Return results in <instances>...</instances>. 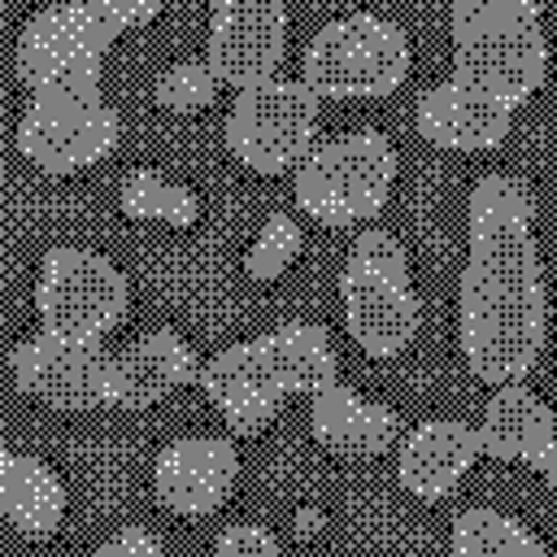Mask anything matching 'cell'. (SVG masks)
<instances>
[{
  "instance_id": "27",
  "label": "cell",
  "mask_w": 557,
  "mask_h": 557,
  "mask_svg": "<svg viewBox=\"0 0 557 557\" xmlns=\"http://www.w3.org/2000/svg\"><path fill=\"white\" fill-rule=\"evenodd\" d=\"M318 527H322V513H318V509H300V513H296V535H300V540H305L309 531H318Z\"/></svg>"
},
{
  "instance_id": "17",
  "label": "cell",
  "mask_w": 557,
  "mask_h": 557,
  "mask_svg": "<svg viewBox=\"0 0 557 557\" xmlns=\"http://www.w3.org/2000/svg\"><path fill=\"white\" fill-rule=\"evenodd\" d=\"M479 444L496 461L548 470L557 461V418L527 383H505L492 392V400L483 409Z\"/></svg>"
},
{
  "instance_id": "25",
  "label": "cell",
  "mask_w": 557,
  "mask_h": 557,
  "mask_svg": "<svg viewBox=\"0 0 557 557\" xmlns=\"http://www.w3.org/2000/svg\"><path fill=\"white\" fill-rule=\"evenodd\" d=\"M278 409H283V396H252V400H239V405H231L222 418H226V426H231V435H244V440H252V435H261L274 418H278Z\"/></svg>"
},
{
  "instance_id": "5",
  "label": "cell",
  "mask_w": 557,
  "mask_h": 557,
  "mask_svg": "<svg viewBox=\"0 0 557 557\" xmlns=\"http://www.w3.org/2000/svg\"><path fill=\"white\" fill-rule=\"evenodd\" d=\"M339 305L352 344L374 357H400L422 326V305L409 283V252L392 231H361L339 270Z\"/></svg>"
},
{
  "instance_id": "29",
  "label": "cell",
  "mask_w": 557,
  "mask_h": 557,
  "mask_svg": "<svg viewBox=\"0 0 557 557\" xmlns=\"http://www.w3.org/2000/svg\"><path fill=\"white\" fill-rule=\"evenodd\" d=\"M87 557H96V553H87Z\"/></svg>"
},
{
  "instance_id": "11",
  "label": "cell",
  "mask_w": 557,
  "mask_h": 557,
  "mask_svg": "<svg viewBox=\"0 0 557 557\" xmlns=\"http://www.w3.org/2000/svg\"><path fill=\"white\" fill-rule=\"evenodd\" d=\"M109 366L113 357H104L100 344H78L44 331L9 352L17 387L61 413H87L109 405Z\"/></svg>"
},
{
  "instance_id": "7",
  "label": "cell",
  "mask_w": 557,
  "mask_h": 557,
  "mask_svg": "<svg viewBox=\"0 0 557 557\" xmlns=\"http://www.w3.org/2000/svg\"><path fill=\"white\" fill-rule=\"evenodd\" d=\"M409 35L383 13H348L326 22L300 57V83L322 100L392 96L409 78Z\"/></svg>"
},
{
  "instance_id": "19",
  "label": "cell",
  "mask_w": 557,
  "mask_h": 557,
  "mask_svg": "<svg viewBox=\"0 0 557 557\" xmlns=\"http://www.w3.org/2000/svg\"><path fill=\"white\" fill-rule=\"evenodd\" d=\"M65 505H70L65 483L48 461L17 453V448L0 453V509L17 535H26V540L57 535Z\"/></svg>"
},
{
  "instance_id": "6",
  "label": "cell",
  "mask_w": 557,
  "mask_h": 557,
  "mask_svg": "<svg viewBox=\"0 0 557 557\" xmlns=\"http://www.w3.org/2000/svg\"><path fill=\"white\" fill-rule=\"evenodd\" d=\"M396 148L383 131H348L318 144L292 178L296 209L322 226H357L387 209L396 183Z\"/></svg>"
},
{
  "instance_id": "1",
  "label": "cell",
  "mask_w": 557,
  "mask_h": 557,
  "mask_svg": "<svg viewBox=\"0 0 557 557\" xmlns=\"http://www.w3.org/2000/svg\"><path fill=\"white\" fill-rule=\"evenodd\" d=\"M470 257L457 287V339L474 379L522 383L548 331V292L535 252V196L492 170L470 187Z\"/></svg>"
},
{
  "instance_id": "24",
  "label": "cell",
  "mask_w": 557,
  "mask_h": 557,
  "mask_svg": "<svg viewBox=\"0 0 557 557\" xmlns=\"http://www.w3.org/2000/svg\"><path fill=\"white\" fill-rule=\"evenodd\" d=\"M213 557H283V548H278V540H274L270 527H261V522H235V527H226L218 535Z\"/></svg>"
},
{
  "instance_id": "23",
  "label": "cell",
  "mask_w": 557,
  "mask_h": 557,
  "mask_svg": "<svg viewBox=\"0 0 557 557\" xmlns=\"http://www.w3.org/2000/svg\"><path fill=\"white\" fill-rule=\"evenodd\" d=\"M218 74L209 70V61H178L165 65L152 83V96L165 113H200L218 100Z\"/></svg>"
},
{
  "instance_id": "8",
  "label": "cell",
  "mask_w": 557,
  "mask_h": 557,
  "mask_svg": "<svg viewBox=\"0 0 557 557\" xmlns=\"http://www.w3.org/2000/svg\"><path fill=\"white\" fill-rule=\"evenodd\" d=\"M126 305H131V283L104 252L78 244H52L44 252L35 283V309L44 335L100 344L122 322Z\"/></svg>"
},
{
  "instance_id": "9",
  "label": "cell",
  "mask_w": 557,
  "mask_h": 557,
  "mask_svg": "<svg viewBox=\"0 0 557 557\" xmlns=\"http://www.w3.org/2000/svg\"><path fill=\"white\" fill-rule=\"evenodd\" d=\"M318 135V96L300 78H270L261 87H248L235 96L226 113V148L231 157L261 174H287L300 170L313 152Z\"/></svg>"
},
{
  "instance_id": "2",
  "label": "cell",
  "mask_w": 557,
  "mask_h": 557,
  "mask_svg": "<svg viewBox=\"0 0 557 557\" xmlns=\"http://www.w3.org/2000/svg\"><path fill=\"white\" fill-rule=\"evenodd\" d=\"M161 17L157 0H65L35 9L13 48L17 78L30 96L44 91H100L109 48Z\"/></svg>"
},
{
  "instance_id": "18",
  "label": "cell",
  "mask_w": 557,
  "mask_h": 557,
  "mask_svg": "<svg viewBox=\"0 0 557 557\" xmlns=\"http://www.w3.org/2000/svg\"><path fill=\"white\" fill-rule=\"evenodd\" d=\"M309 431L335 457H379L400 440V418H396V409L374 405V400L348 392L344 383H335L331 392L313 396Z\"/></svg>"
},
{
  "instance_id": "16",
  "label": "cell",
  "mask_w": 557,
  "mask_h": 557,
  "mask_svg": "<svg viewBox=\"0 0 557 557\" xmlns=\"http://www.w3.org/2000/svg\"><path fill=\"white\" fill-rule=\"evenodd\" d=\"M191 379H200L191 344L178 331L157 326V331L139 335L135 344H126L113 357V366H109V405H117V409H152V405H161L165 396H174Z\"/></svg>"
},
{
  "instance_id": "26",
  "label": "cell",
  "mask_w": 557,
  "mask_h": 557,
  "mask_svg": "<svg viewBox=\"0 0 557 557\" xmlns=\"http://www.w3.org/2000/svg\"><path fill=\"white\" fill-rule=\"evenodd\" d=\"M96 557H165V548H161V540H157L152 531H144V527H122L113 540H104V544L96 548Z\"/></svg>"
},
{
  "instance_id": "10",
  "label": "cell",
  "mask_w": 557,
  "mask_h": 557,
  "mask_svg": "<svg viewBox=\"0 0 557 557\" xmlns=\"http://www.w3.org/2000/svg\"><path fill=\"white\" fill-rule=\"evenodd\" d=\"M122 139V117L104 91L30 96L17 122V152L44 174H78L100 165Z\"/></svg>"
},
{
  "instance_id": "13",
  "label": "cell",
  "mask_w": 557,
  "mask_h": 557,
  "mask_svg": "<svg viewBox=\"0 0 557 557\" xmlns=\"http://www.w3.org/2000/svg\"><path fill=\"white\" fill-rule=\"evenodd\" d=\"M239 483V453L222 435L170 440L152 461V496L178 518L218 513Z\"/></svg>"
},
{
  "instance_id": "14",
  "label": "cell",
  "mask_w": 557,
  "mask_h": 557,
  "mask_svg": "<svg viewBox=\"0 0 557 557\" xmlns=\"http://www.w3.org/2000/svg\"><path fill=\"white\" fill-rule=\"evenodd\" d=\"M418 135L431 148L444 152H487L500 148L509 126H513V109L470 83L444 78L435 83L422 100H418Z\"/></svg>"
},
{
  "instance_id": "15",
  "label": "cell",
  "mask_w": 557,
  "mask_h": 557,
  "mask_svg": "<svg viewBox=\"0 0 557 557\" xmlns=\"http://www.w3.org/2000/svg\"><path fill=\"white\" fill-rule=\"evenodd\" d=\"M483 457L479 426H466L457 418H426L418 422L396 457V479L413 500H448L457 483L470 474V466Z\"/></svg>"
},
{
  "instance_id": "4",
  "label": "cell",
  "mask_w": 557,
  "mask_h": 557,
  "mask_svg": "<svg viewBox=\"0 0 557 557\" xmlns=\"http://www.w3.org/2000/svg\"><path fill=\"white\" fill-rule=\"evenodd\" d=\"M335 383L339 361L318 322H287L270 335L231 344L200 366V387L222 413L252 396H322Z\"/></svg>"
},
{
  "instance_id": "12",
  "label": "cell",
  "mask_w": 557,
  "mask_h": 557,
  "mask_svg": "<svg viewBox=\"0 0 557 557\" xmlns=\"http://www.w3.org/2000/svg\"><path fill=\"white\" fill-rule=\"evenodd\" d=\"M287 9L278 0H222L209 17V70L235 96L278 78Z\"/></svg>"
},
{
  "instance_id": "28",
  "label": "cell",
  "mask_w": 557,
  "mask_h": 557,
  "mask_svg": "<svg viewBox=\"0 0 557 557\" xmlns=\"http://www.w3.org/2000/svg\"><path fill=\"white\" fill-rule=\"evenodd\" d=\"M544 474H548V487H553V500H557V461H553Z\"/></svg>"
},
{
  "instance_id": "22",
  "label": "cell",
  "mask_w": 557,
  "mask_h": 557,
  "mask_svg": "<svg viewBox=\"0 0 557 557\" xmlns=\"http://www.w3.org/2000/svg\"><path fill=\"white\" fill-rule=\"evenodd\" d=\"M300 244H305V235H300L296 218L274 209V213L261 222V231H257V239L248 244V252H244L248 278H252V283H274V278H283V274L292 270V261L300 257Z\"/></svg>"
},
{
  "instance_id": "21",
  "label": "cell",
  "mask_w": 557,
  "mask_h": 557,
  "mask_svg": "<svg viewBox=\"0 0 557 557\" xmlns=\"http://www.w3.org/2000/svg\"><path fill=\"white\" fill-rule=\"evenodd\" d=\"M453 557H544V544L500 509H466L453 522Z\"/></svg>"
},
{
  "instance_id": "20",
  "label": "cell",
  "mask_w": 557,
  "mask_h": 557,
  "mask_svg": "<svg viewBox=\"0 0 557 557\" xmlns=\"http://www.w3.org/2000/svg\"><path fill=\"white\" fill-rule=\"evenodd\" d=\"M117 205L131 222H161L174 231H187L200 222V196L174 178H165L161 170H131L117 187Z\"/></svg>"
},
{
  "instance_id": "3",
  "label": "cell",
  "mask_w": 557,
  "mask_h": 557,
  "mask_svg": "<svg viewBox=\"0 0 557 557\" xmlns=\"http://www.w3.org/2000/svg\"><path fill=\"white\" fill-rule=\"evenodd\" d=\"M453 78L509 109L527 104L548 78L544 9L535 0H457L453 4Z\"/></svg>"
}]
</instances>
